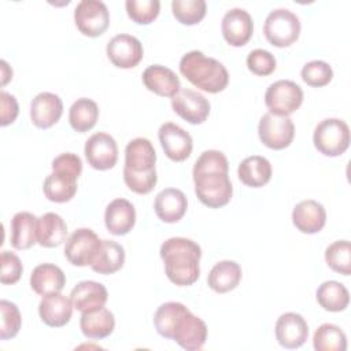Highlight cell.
I'll use <instances>...</instances> for the list:
<instances>
[{
	"instance_id": "obj_1",
	"label": "cell",
	"mask_w": 351,
	"mask_h": 351,
	"mask_svg": "<svg viewBox=\"0 0 351 351\" xmlns=\"http://www.w3.org/2000/svg\"><path fill=\"white\" fill-rule=\"evenodd\" d=\"M193 182L197 199L210 208L226 206L233 195L229 180V163L223 152L207 149L193 165Z\"/></svg>"
},
{
	"instance_id": "obj_2",
	"label": "cell",
	"mask_w": 351,
	"mask_h": 351,
	"mask_svg": "<svg viewBox=\"0 0 351 351\" xmlns=\"http://www.w3.org/2000/svg\"><path fill=\"white\" fill-rule=\"evenodd\" d=\"M159 254L165 262L166 276L173 284L188 287L197 281L202 256L197 243L185 237H170L160 245Z\"/></svg>"
},
{
	"instance_id": "obj_3",
	"label": "cell",
	"mask_w": 351,
	"mask_h": 351,
	"mask_svg": "<svg viewBox=\"0 0 351 351\" xmlns=\"http://www.w3.org/2000/svg\"><path fill=\"white\" fill-rule=\"evenodd\" d=\"M180 71L192 85L208 93L222 92L229 82L226 67L200 51L185 53L180 60Z\"/></svg>"
},
{
	"instance_id": "obj_4",
	"label": "cell",
	"mask_w": 351,
	"mask_h": 351,
	"mask_svg": "<svg viewBox=\"0 0 351 351\" xmlns=\"http://www.w3.org/2000/svg\"><path fill=\"white\" fill-rule=\"evenodd\" d=\"M52 173L43 184L45 197L55 203L70 202L77 193V180L82 171L81 158L71 152L58 155L52 160Z\"/></svg>"
},
{
	"instance_id": "obj_5",
	"label": "cell",
	"mask_w": 351,
	"mask_h": 351,
	"mask_svg": "<svg viewBox=\"0 0 351 351\" xmlns=\"http://www.w3.org/2000/svg\"><path fill=\"white\" fill-rule=\"evenodd\" d=\"M313 143L322 155L339 156L350 145V128L339 118H326L315 126Z\"/></svg>"
},
{
	"instance_id": "obj_6",
	"label": "cell",
	"mask_w": 351,
	"mask_h": 351,
	"mask_svg": "<svg viewBox=\"0 0 351 351\" xmlns=\"http://www.w3.org/2000/svg\"><path fill=\"white\" fill-rule=\"evenodd\" d=\"M266 40L278 48L289 47L300 34V21L287 8H276L269 12L263 25Z\"/></svg>"
},
{
	"instance_id": "obj_7",
	"label": "cell",
	"mask_w": 351,
	"mask_h": 351,
	"mask_svg": "<svg viewBox=\"0 0 351 351\" xmlns=\"http://www.w3.org/2000/svg\"><path fill=\"white\" fill-rule=\"evenodd\" d=\"M303 101L302 88L289 80H278L269 85L265 93V104L270 114L288 117L295 112Z\"/></svg>"
},
{
	"instance_id": "obj_8",
	"label": "cell",
	"mask_w": 351,
	"mask_h": 351,
	"mask_svg": "<svg viewBox=\"0 0 351 351\" xmlns=\"http://www.w3.org/2000/svg\"><path fill=\"white\" fill-rule=\"evenodd\" d=\"M170 339L186 351L200 350L207 340V325L202 318L186 308L176 319Z\"/></svg>"
},
{
	"instance_id": "obj_9",
	"label": "cell",
	"mask_w": 351,
	"mask_h": 351,
	"mask_svg": "<svg viewBox=\"0 0 351 351\" xmlns=\"http://www.w3.org/2000/svg\"><path fill=\"white\" fill-rule=\"evenodd\" d=\"M74 22L84 36L99 37L110 25V12L100 0H82L74 10Z\"/></svg>"
},
{
	"instance_id": "obj_10",
	"label": "cell",
	"mask_w": 351,
	"mask_h": 351,
	"mask_svg": "<svg viewBox=\"0 0 351 351\" xmlns=\"http://www.w3.org/2000/svg\"><path fill=\"white\" fill-rule=\"evenodd\" d=\"M100 244L101 240L92 229L80 228L67 237L64 244V256L74 266H90Z\"/></svg>"
},
{
	"instance_id": "obj_11",
	"label": "cell",
	"mask_w": 351,
	"mask_h": 351,
	"mask_svg": "<svg viewBox=\"0 0 351 351\" xmlns=\"http://www.w3.org/2000/svg\"><path fill=\"white\" fill-rule=\"evenodd\" d=\"M258 134L267 148L284 149L291 145L295 137V125L289 117L263 114L259 119Z\"/></svg>"
},
{
	"instance_id": "obj_12",
	"label": "cell",
	"mask_w": 351,
	"mask_h": 351,
	"mask_svg": "<svg viewBox=\"0 0 351 351\" xmlns=\"http://www.w3.org/2000/svg\"><path fill=\"white\" fill-rule=\"evenodd\" d=\"M85 158L96 170H110L118 160V145L112 136L104 132L92 134L85 143Z\"/></svg>"
},
{
	"instance_id": "obj_13",
	"label": "cell",
	"mask_w": 351,
	"mask_h": 351,
	"mask_svg": "<svg viewBox=\"0 0 351 351\" xmlns=\"http://www.w3.org/2000/svg\"><path fill=\"white\" fill-rule=\"evenodd\" d=\"M110 62L119 69L136 67L144 55L143 44L138 38L132 34H117L114 36L106 48Z\"/></svg>"
},
{
	"instance_id": "obj_14",
	"label": "cell",
	"mask_w": 351,
	"mask_h": 351,
	"mask_svg": "<svg viewBox=\"0 0 351 351\" xmlns=\"http://www.w3.org/2000/svg\"><path fill=\"white\" fill-rule=\"evenodd\" d=\"M173 111L192 125L203 123L210 114L208 100L192 89H180L171 97Z\"/></svg>"
},
{
	"instance_id": "obj_15",
	"label": "cell",
	"mask_w": 351,
	"mask_h": 351,
	"mask_svg": "<svg viewBox=\"0 0 351 351\" xmlns=\"http://www.w3.org/2000/svg\"><path fill=\"white\" fill-rule=\"evenodd\" d=\"M158 137L166 156L173 162H182L189 158L193 141L191 134L181 126L173 122H166L159 128Z\"/></svg>"
},
{
	"instance_id": "obj_16",
	"label": "cell",
	"mask_w": 351,
	"mask_h": 351,
	"mask_svg": "<svg viewBox=\"0 0 351 351\" xmlns=\"http://www.w3.org/2000/svg\"><path fill=\"white\" fill-rule=\"evenodd\" d=\"M156 152L148 138L137 137L128 143L125 148V166L123 171L134 174L155 173Z\"/></svg>"
},
{
	"instance_id": "obj_17",
	"label": "cell",
	"mask_w": 351,
	"mask_h": 351,
	"mask_svg": "<svg viewBox=\"0 0 351 351\" xmlns=\"http://www.w3.org/2000/svg\"><path fill=\"white\" fill-rule=\"evenodd\" d=\"M221 30L225 41L232 47L245 45L254 33L251 15L243 8H232L222 18Z\"/></svg>"
},
{
	"instance_id": "obj_18",
	"label": "cell",
	"mask_w": 351,
	"mask_h": 351,
	"mask_svg": "<svg viewBox=\"0 0 351 351\" xmlns=\"http://www.w3.org/2000/svg\"><path fill=\"white\" fill-rule=\"evenodd\" d=\"M276 339L284 348L293 350L302 347L308 337L306 319L298 313H284L276 322Z\"/></svg>"
},
{
	"instance_id": "obj_19",
	"label": "cell",
	"mask_w": 351,
	"mask_h": 351,
	"mask_svg": "<svg viewBox=\"0 0 351 351\" xmlns=\"http://www.w3.org/2000/svg\"><path fill=\"white\" fill-rule=\"evenodd\" d=\"M63 114L62 99L51 92L38 93L30 103V119L36 128L53 126Z\"/></svg>"
},
{
	"instance_id": "obj_20",
	"label": "cell",
	"mask_w": 351,
	"mask_h": 351,
	"mask_svg": "<svg viewBox=\"0 0 351 351\" xmlns=\"http://www.w3.org/2000/svg\"><path fill=\"white\" fill-rule=\"evenodd\" d=\"M292 222L299 232L304 234H314L325 226L326 211L317 200H302L293 207Z\"/></svg>"
},
{
	"instance_id": "obj_21",
	"label": "cell",
	"mask_w": 351,
	"mask_h": 351,
	"mask_svg": "<svg viewBox=\"0 0 351 351\" xmlns=\"http://www.w3.org/2000/svg\"><path fill=\"white\" fill-rule=\"evenodd\" d=\"M73 308L74 306L71 300L58 292L43 296L38 304V314L45 325L51 328H62L70 322Z\"/></svg>"
},
{
	"instance_id": "obj_22",
	"label": "cell",
	"mask_w": 351,
	"mask_h": 351,
	"mask_svg": "<svg viewBox=\"0 0 351 351\" xmlns=\"http://www.w3.org/2000/svg\"><path fill=\"white\" fill-rule=\"evenodd\" d=\"M104 223L107 230L114 236L128 234L136 223L134 206L126 199H114L106 207Z\"/></svg>"
},
{
	"instance_id": "obj_23",
	"label": "cell",
	"mask_w": 351,
	"mask_h": 351,
	"mask_svg": "<svg viewBox=\"0 0 351 351\" xmlns=\"http://www.w3.org/2000/svg\"><path fill=\"white\" fill-rule=\"evenodd\" d=\"M154 208L160 221L166 223H174L185 215L188 200L182 191L177 188H166L156 195Z\"/></svg>"
},
{
	"instance_id": "obj_24",
	"label": "cell",
	"mask_w": 351,
	"mask_h": 351,
	"mask_svg": "<svg viewBox=\"0 0 351 351\" xmlns=\"http://www.w3.org/2000/svg\"><path fill=\"white\" fill-rule=\"evenodd\" d=\"M108 299V292L101 282L97 281H81L70 292V300L81 313L92 311L104 307Z\"/></svg>"
},
{
	"instance_id": "obj_25",
	"label": "cell",
	"mask_w": 351,
	"mask_h": 351,
	"mask_svg": "<svg viewBox=\"0 0 351 351\" xmlns=\"http://www.w3.org/2000/svg\"><path fill=\"white\" fill-rule=\"evenodd\" d=\"M143 84L148 90L163 97H173L181 89L177 74L162 64L148 66L143 71Z\"/></svg>"
},
{
	"instance_id": "obj_26",
	"label": "cell",
	"mask_w": 351,
	"mask_h": 351,
	"mask_svg": "<svg viewBox=\"0 0 351 351\" xmlns=\"http://www.w3.org/2000/svg\"><path fill=\"white\" fill-rule=\"evenodd\" d=\"M64 273L59 266L52 263H41L36 266L30 274V287L41 296L60 292L64 288Z\"/></svg>"
},
{
	"instance_id": "obj_27",
	"label": "cell",
	"mask_w": 351,
	"mask_h": 351,
	"mask_svg": "<svg viewBox=\"0 0 351 351\" xmlns=\"http://www.w3.org/2000/svg\"><path fill=\"white\" fill-rule=\"evenodd\" d=\"M80 328L85 337L100 340L114 332L115 318L108 308L100 307L92 311L82 313L80 318Z\"/></svg>"
},
{
	"instance_id": "obj_28",
	"label": "cell",
	"mask_w": 351,
	"mask_h": 351,
	"mask_svg": "<svg viewBox=\"0 0 351 351\" xmlns=\"http://www.w3.org/2000/svg\"><path fill=\"white\" fill-rule=\"evenodd\" d=\"M37 243L45 248H53L66 241L67 225L56 213H45L37 219Z\"/></svg>"
},
{
	"instance_id": "obj_29",
	"label": "cell",
	"mask_w": 351,
	"mask_h": 351,
	"mask_svg": "<svg viewBox=\"0 0 351 351\" xmlns=\"http://www.w3.org/2000/svg\"><path fill=\"white\" fill-rule=\"evenodd\" d=\"M271 165L261 155H252L241 160L237 169L239 180L251 188H261L266 185L271 178Z\"/></svg>"
},
{
	"instance_id": "obj_30",
	"label": "cell",
	"mask_w": 351,
	"mask_h": 351,
	"mask_svg": "<svg viewBox=\"0 0 351 351\" xmlns=\"http://www.w3.org/2000/svg\"><path fill=\"white\" fill-rule=\"evenodd\" d=\"M37 217L19 211L11 219V245L15 250H29L37 243Z\"/></svg>"
},
{
	"instance_id": "obj_31",
	"label": "cell",
	"mask_w": 351,
	"mask_h": 351,
	"mask_svg": "<svg viewBox=\"0 0 351 351\" xmlns=\"http://www.w3.org/2000/svg\"><path fill=\"white\" fill-rule=\"evenodd\" d=\"M241 281V267L234 261H221L208 273L207 284L217 293L233 291Z\"/></svg>"
},
{
	"instance_id": "obj_32",
	"label": "cell",
	"mask_w": 351,
	"mask_h": 351,
	"mask_svg": "<svg viewBox=\"0 0 351 351\" xmlns=\"http://www.w3.org/2000/svg\"><path fill=\"white\" fill-rule=\"evenodd\" d=\"M125 263V250L114 240H101L99 251L90 265L92 270L99 274H112Z\"/></svg>"
},
{
	"instance_id": "obj_33",
	"label": "cell",
	"mask_w": 351,
	"mask_h": 351,
	"mask_svg": "<svg viewBox=\"0 0 351 351\" xmlns=\"http://www.w3.org/2000/svg\"><path fill=\"white\" fill-rule=\"evenodd\" d=\"M315 298L318 304L330 313L343 311L348 307L350 303V293L347 288L335 280L322 282L315 292Z\"/></svg>"
},
{
	"instance_id": "obj_34",
	"label": "cell",
	"mask_w": 351,
	"mask_h": 351,
	"mask_svg": "<svg viewBox=\"0 0 351 351\" xmlns=\"http://www.w3.org/2000/svg\"><path fill=\"white\" fill-rule=\"evenodd\" d=\"M99 118V107L96 101L88 97L77 99L69 110V122L78 133L90 130Z\"/></svg>"
},
{
	"instance_id": "obj_35",
	"label": "cell",
	"mask_w": 351,
	"mask_h": 351,
	"mask_svg": "<svg viewBox=\"0 0 351 351\" xmlns=\"http://www.w3.org/2000/svg\"><path fill=\"white\" fill-rule=\"evenodd\" d=\"M313 346L315 351H346V333L335 324L319 325L313 336Z\"/></svg>"
},
{
	"instance_id": "obj_36",
	"label": "cell",
	"mask_w": 351,
	"mask_h": 351,
	"mask_svg": "<svg viewBox=\"0 0 351 351\" xmlns=\"http://www.w3.org/2000/svg\"><path fill=\"white\" fill-rule=\"evenodd\" d=\"M326 265L336 273L350 276L351 273V244L348 240H337L325 250Z\"/></svg>"
},
{
	"instance_id": "obj_37",
	"label": "cell",
	"mask_w": 351,
	"mask_h": 351,
	"mask_svg": "<svg viewBox=\"0 0 351 351\" xmlns=\"http://www.w3.org/2000/svg\"><path fill=\"white\" fill-rule=\"evenodd\" d=\"M171 11L180 23L192 26L204 18L207 4L204 0H173Z\"/></svg>"
},
{
	"instance_id": "obj_38",
	"label": "cell",
	"mask_w": 351,
	"mask_h": 351,
	"mask_svg": "<svg viewBox=\"0 0 351 351\" xmlns=\"http://www.w3.org/2000/svg\"><path fill=\"white\" fill-rule=\"evenodd\" d=\"M186 308L188 307L180 302H167V303L160 304L154 315V325H155L156 332L162 337L170 339V333H171L176 319Z\"/></svg>"
},
{
	"instance_id": "obj_39",
	"label": "cell",
	"mask_w": 351,
	"mask_h": 351,
	"mask_svg": "<svg viewBox=\"0 0 351 351\" xmlns=\"http://www.w3.org/2000/svg\"><path fill=\"white\" fill-rule=\"evenodd\" d=\"M128 16L137 25H148L154 22L160 11L159 0H126Z\"/></svg>"
},
{
	"instance_id": "obj_40",
	"label": "cell",
	"mask_w": 351,
	"mask_h": 351,
	"mask_svg": "<svg viewBox=\"0 0 351 351\" xmlns=\"http://www.w3.org/2000/svg\"><path fill=\"white\" fill-rule=\"evenodd\" d=\"M1 311V325H0V339L8 340L18 335L22 325V315L15 303L8 300L0 302Z\"/></svg>"
},
{
	"instance_id": "obj_41",
	"label": "cell",
	"mask_w": 351,
	"mask_h": 351,
	"mask_svg": "<svg viewBox=\"0 0 351 351\" xmlns=\"http://www.w3.org/2000/svg\"><path fill=\"white\" fill-rule=\"evenodd\" d=\"M302 80L314 88H321L328 85L333 78L332 67L324 60L307 62L302 69Z\"/></svg>"
},
{
	"instance_id": "obj_42",
	"label": "cell",
	"mask_w": 351,
	"mask_h": 351,
	"mask_svg": "<svg viewBox=\"0 0 351 351\" xmlns=\"http://www.w3.org/2000/svg\"><path fill=\"white\" fill-rule=\"evenodd\" d=\"M247 67L255 75H270L276 70V58L271 52L256 48L248 53Z\"/></svg>"
},
{
	"instance_id": "obj_43",
	"label": "cell",
	"mask_w": 351,
	"mask_h": 351,
	"mask_svg": "<svg viewBox=\"0 0 351 351\" xmlns=\"http://www.w3.org/2000/svg\"><path fill=\"white\" fill-rule=\"evenodd\" d=\"M1 273H0V281L4 285H12L19 281L23 266L19 259V256L11 251L4 250L1 252Z\"/></svg>"
},
{
	"instance_id": "obj_44",
	"label": "cell",
	"mask_w": 351,
	"mask_h": 351,
	"mask_svg": "<svg viewBox=\"0 0 351 351\" xmlns=\"http://www.w3.org/2000/svg\"><path fill=\"white\" fill-rule=\"evenodd\" d=\"M123 181L132 192L138 195H147L156 185L158 176H156V171L149 174H134V173L123 171Z\"/></svg>"
},
{
	"instance_id": "obj_45",
	"label": "cell",
	"mask_w": 351,
	"mask_h": 351,
	"mask_svg": "<svg viewBox=\"0 0 351 351\" xmlns=\"http://www.w3.org/2000/svg\"><path fill=\"white\" fill-rule=\"evenodd\" d=\"M0 101H1V126H7L12 123L18 114H19V106L15 99V96L7 93L5 90L0 92Z\"/></svg>"
},
{
	"instance_id": "obj_46",
	"label": "cell",
	"mask_w": 351,
	"mask_h": 351,
	"mask_svg": "<svg viewBox=\"0 0 351 351\" xmlns=\"http://www.w3.org/2000/svg\"><path fill=\"white\" fill-rule=\"evenodd\" d=\"M0 64H1V85H5L12 78V69L7 64L5 60H1Z\"/></svg>"
}]
</instances>
